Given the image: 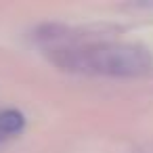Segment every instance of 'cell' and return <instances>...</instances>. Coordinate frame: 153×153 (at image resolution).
Returning <instances> with one entry per match:
<instances>
[{
    "label": "cell",
    "mask_w": 153,
    "mask_h": 153,
    "mask_svg": "<svg viewBox=\"0 0 153 153\" xmlns=\"http://www.w3.org/2000/svg\"><path fill=\"white\" fill-rule=\"evenodd\" d=\"M55 61L63 69L101 76H138L149 71L153 65L147 48L126 42L65 46L57 51Z\"/></svg>",
    "instance_id": "1"
},
{
    "label": "cell",
    "mask_w": 153,
    "mask_h": 153,
    "mask_svg": "<svg viewBox=\"0 0 153 153\" xmlns=\"http://www.w3.org/2000/svg\"><path fill=\"white\" fill-rule=\"evenodd\" d=\"M23 128V115L15 109H4L0 111V138L13 136Z\"/></svg>",
    "instance_id": "2"
}]
</instances>
